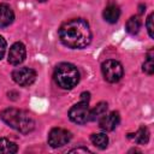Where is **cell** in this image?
Listing matches in <instances>:
<instances>
[{"mask_svg":"<svg viewBox=\"0 0 154 154\" xmlns=\"http://www.w3.org/2000/svg\"><path fill=\"white\" fill-rule=\"evenodd\" d=\"M59 37L66 47L81 49L91 42V31L87 20L83 18H73L61 24Z\"/></svg>","mask_w":154,"mask_h":154,"instance_id":"obj_1","label":"cell"},{"mask_svg":"<svg viewBox=\"0 0 154 154\" xmlns=\"http://www.w3.org/2000/svg\"><path fill=\"white\" fill-rule=\"evenodd\" d=\"M0 117L10 128L19 131L20 134H29L35 129V120L26 111L11 107L4 109Z\"/></svg>","mask_w":154,"mask_h":154,"instance_id":"obj_2","label":"cell"},{"mask_svg":"<svg viewBox=\"0 0 154 154\" xmlns=\"http://www.w3.org/2000/svg\"><path fill=\"white\" fill-rule=\"evenodd\" d=\"M53 78L58 87H60L61 89L69 90L75 88L78 84L81 75L78 69L75 65L70 63H61L55 67Z\"/></svg>","mask_w":154,"mask_h":154,"instance_id":"obj_3","label":"cell"},{"mask_svg":"<svg viewBox=\"0 0 154 154\" xmlns=\"http://www.w3.org/2000/svg\"><path fill=\"white\" fill-rule=\"evenodd\" d=\"M89 99L90 94L89 93H82L81 95V101L76 105H73L70 111H69V118L77 124H84L89 122Z\"/></svg>","mask_w":154,"mask_h":154,"instance_id":"obj_4","label":"cell"},{"mask_svg":"<svg viewBox=\"0 0 154 154\" xmlns=\"http://www.w3.org/2000/svg\"><path fill=\"white\" fill-rule=\"evenodd\" d=\"M101 71H102L105 81L109 83H116L120 81L124 75L123 65L118 60H114V59H108L103 61L101 65Z\"/></svg>","mask_w":154,"mask_h":154,"instance_id":"obj_5","label":"cell"},{"mask_svg":"<svg viewBox=\"0 0 154 154\" xmlns=\"http://www.w3.org/2000/svg\"><path fill=\"white\" fill-rule=\"evenodd\" d=\"M11 76L12 79L22 87H29L36 79V72L30 67H17L12 71Z\"/></svg>","mask_w":154,"mask_h":154,"instance_id":"obj_6","label":"cell"},{"mask_svg":"<svg viewBox=\"0 0 154 154\" xmlns=\"http://www.w3.org/2000/svg\"><path fill=\"white\" fill-rule=\"evenodd\" d=\"M71 132L63 128H54L48 134V144L53 148L63 147L71 140Z\"/></svg>","mask_w":154,"mask_h":154,"instance_id":"obj_7","label":"cell"},{"mask_svg":"<svg viewBox=\"0 0 154 154\" xmlns=\"http://www.w3.org/2000/svg\"><path fill=\"white\" fill-rule=\"evenodd\" d=\"M26 55L25 46L22 42H16L11 46L8 52V63L11 65H19L24 61Z\"/></svg>","mask_w":154,"mask_h":154,"instance_id":"obj_8","label":"cell"},{"mask_svg":"<svg viewBox=\"0 0 154 154\" xmlns=\"http://www.w3.org/2000/svg\"><path fill=\"white\" fill-rule=\"evenodd\" d=\"M120 122V116L118 112H111L108 114H103L99 119V126L105 131H112L117 128Z\"/></svg>","mask_w":154,"mask_h":154,"instance_id":"obj_9","label":"cell"},{"mask_svg":"<svg viewBox=\"0 0 154 154\" xmlns=\"http://www.w3.org/2000/svg\"><path fill=\"white\" fill-rule=\"evenodd\" d=\"M14 19L13 10L7 4H0V28H6Z\"/></svg>","mask_w":154,"mask_h":154,"instance_id":"obj_10","label":"cell"},{"mask_svg":"<svg viewBox=\"0 0 154 154\" xmlns=\"http://www.w3.org/2000/svg\"><path fill=\"white\" fill-rule=\"evenodd\" d=\"M102 16H103V19L106 22H108L111 24H114V23L118 22L119 17H120V8L114 4H109L105 7Z\"/></svg>","mask_w":154,"mask_h":154,"instance_id":"obj_11","label":"cell"},{"mask_svg":"<svg viewBox=\"0 0 154 154\" xmlns=\"http://www.w3.org/2000/svg\"><path fill=\"white\" fill-rule=\"evenodd\" d=\"M128 137L138 144H147L149 141V130L146 126H141L135 134H129Z\"/></svg>","mask_w":154,"mask_h":154,"instance_id":"obj_12","label":"cell"},{"mask_svg":"<svg viewBox=\"0 0 154 154\" xmlns=\"http://www.w3.org/2000/svg\"><path fill=\"white\" fill-rule=\"evenodd\" d=\"M17 150H18V147L13 141L6 137L0 138V154H13V153H17Z\"/></svg>","mask_w":154,"mask_h":154,"instance_id":"obj_13","label":"cell"},{"mask_svg":"<svg viewBox=\"0 0 154 154\" xmlns=\"http://www.w3.org/2000/svg\"><path fill=\"white\" fill-rule=\"evenodd\" d=\"M107 102H99L93 109H90L89 112V120L90 122H94V120H99L107 111Z\"/></svg>","mask_w":154,"mask_h":154,"instance_id":"obj_14","label":"cell"},{"mask_svg":"<svg viewBox=\"0 0 154 154\" xmlns=\"http://www.w3.org/2000/svg\"><path fill=\"white\" fill-rule=\"evenodd\" d=\"M90 141L93 142V144L99 148V149H105L108 146V137L106 134L99 132V134H93L90 136Z\"/></svg>","mask_w":154,"mask_h":154,"instance_id":"obj_15","label":"cell"},{"mask_svg":"<svg viewBox=\"0 0 154 154\" xmlns=\"http://www.w3.org/2000/svg\"><path fill=\"white\" fill-rule=\"evenodd\" d=\"M125 28H126V31L129 34L136 35L140 31V29H141V20H140V18L138 17H131V18H129L128 22H126Z\"/></svg>","mask_w":154,"mask_h":154,"instance_id":"obj_16","label":"cell"},{"mask_svg":"<svg viewBox=\"0 0 154 154\" xmlns=\"http://www.w3.org/2000/svg\"><path fill=\"white\" fill-rule=\"evenodd\" d=\"M142 70L147 75H153L154 73V59H153V51L152 49L147 54V58H146V60L142 65Z\"/></svg>","mask_w":154,"mask_h":154,"instance_id":"obj_17","label":"cell"},{"mask_svg":"<svg viewBox=\"0 0 154 154\" xmlns=\"http://www.w3.org/2000/svg\"><path fill=\"white\" fill-rule=\"evenodd\" d=\"M146 26H147V31L149 34V36L153 38L154 37V31H153V13H150L147 18V22H146Z\"/></svg>","mask_w":154,"mask_h":154,"instance_id":"obj_18","label":"cell"},{"mask_svg":"<svg viewBox=\"0 0 154 154\" xmlns=\"http://www.w3.org/2000/svg\"><path fill=\"white\" fill-rule=\"evenodd\" d=\"M6 41H5V38L2 37V36H0V60L4 58V55H5V52H6Z\"/></svg>","mask_w":154,"mask_h":154,"instance_id":"obj_19","label":"cell"},{"mask_svg":"<svg viewBox=\"0 0 154 154\" xmlns=\"http://www.w3.org/2000/svg\"><path fill=\"white\" fill-rule=\"evenodd\" d=\"M69 153H91V152L88 148H85V147H77V148L70 149Z\"/></svg>","mask_w":154,"mask_h":154,"instance_id":"obj_20","label":"cell"},{"mask_svg":"<svg viewBox=\"0 0 154 154\" xmlns=\"http://www.w3.org/2000/svg\"><path fill=\"white\" fill-rule=\"evenodd\" d=\"M36 1H38V2H45V1H47V0H36Z\"/></svg>","mask_w":154,"mask_h":154,"instance_id":"obj_21","label":"cell"}]
</instances>
